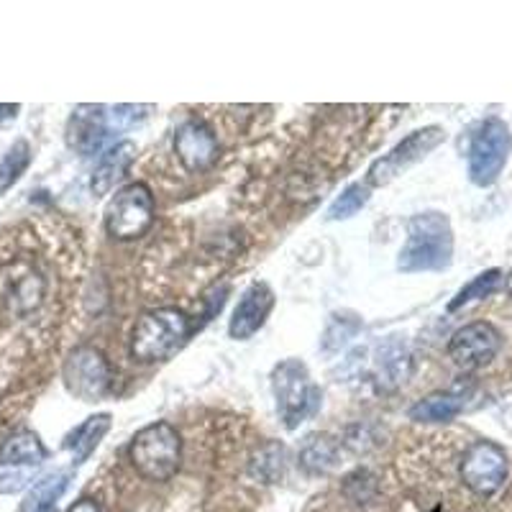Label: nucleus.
Masks as SVG:
<instances>
[{
    "mask_svg": "<svg viewBox=\"0 0 512 512\" xmlns=\"http://www.w3.org/2000/svg\"><path fill=\"white\" fill-rule=\"evenodd\" d=\"M47 456V446L29 428L16 431L0 446V466H36L47 459Z\"/></svg>",
    "mask_w": 512,
    "mask_h": 512,
    "instance_id": "17",
    "label": "nucleus"
},
{
    "mask_svg": "<svg viewBox=\"0 0 512 512\" xmlns=\"http://www.w3.org/2000/svg\"><path fill=\"white\" fill-rule=\"evenodd\" d=\"M149 111H154L152 105H113V108H105V116H108L111 131H126L136 121L149 116Z\"/></svg>",
    "mask_w": 512,
    "mask_h": 512,
    "instance_id": "27",
    "label": "nucleus"
},
{
    "mask_svg": "<svg viewBox=\"0 0 512 512\" xmlns=\"http://www.w3.org/2000/svg\"><path fill=\"white\" fill-rule=\"evenodd\" d=\"M41 297H44V280L36 272H26L24 277L13 282L11 292H8V305L16 315H26L39 308Z\"/></svg>",
    "mask_w": 512,
    "mask_h": 512,
    "instance_id": "22",
    "label": "nucleus"
},
{
    "mask_svg": "<svg viewBox=\"0 0 512 512\" xmlns=\"http://www.w3.org/2000/svg\"><path fill=\"white\" fill-rule=\"evenodd\" d=\"M154 195L144 182H128L105 208V231L116 241H136L146 236L154 223Z\"/></svg>",
    "mask_w": 512,
    "mask_h": 512,
    "instance_id": "5",
    "label": "nucleus"
},
{
    "mask_svg": "<svg viewBox=\"0 0 512 512\" xmlns=\"http://www.w3.org/2000/svg\"><path fill=\"white\" fill-rule=\"evenodd\" d=\"M413 351L400 336H390L377 351V382L384 390H395L413 377Z\"/></svg>",
    "mask_w": 512,
    "mask_h": 512,
    "instance_id": "14",
    "label": "nucleus"
},
{
    "mask_svg": "<svg viewBox=\"0 0 512 512\" xmlns=\"http://www.w3.org/2000/svg\"><path fill=\"white\" fill-rule=\"evenodd\" d=\"M466 405V392L459 390H446V392H433V395L423 397L408 410L410 420L415 423H448L464 410Z\"/></svg>",
    "mask_w": 512,
    "mask_h": 512,
    "instance_id": "16",
    "label": "nucleus"
},
{
    "mask_svg": "<svg viewBox=\"0 0 512 512\" xmlns=\"http://www.w3.org/2000/svg\"><path fill=\"white\" fill-rule=\"evenodd\" d=\"M272 392L287 431L300 428L320 408V390L300 359H285L272 369Z\"/></svg>",
    "mask_w": 512,
    "mask_h": 512,
    "instance_id": "4",
    "label": "nucleus"
},
{
    "mask_svg": "<svg viewBox=\"0 0 512 512\" xmlns=\"http://www.w3.org/2000/svg\"><path fill=\"white\" fill-rule=\"evenodd\" d=\"M454 262V228L443 213L428 210L410 218L408 239L397 256L402 274L443 272Z\"/></svg>",
    "mask_w": 512,
    "mask_h": 512,
    "instance_id": "1",
    "label": "nucleus"
},
{
    "mask_svg": "<svg viewBox=\"0 0 512 512\" xmlns=\"http://www.w3.org/2000/svg\"><path fill=\"white\" fill-rule=\"evenodd\" d=\"M359 331V320L344 318V315H333L331 323L326 328V336H323V349L326 351H338L349 344L351 338Z\"/></svg>",
    "mask_w": 512,
    "mask_h": 512,
    "instance_id": "26",
    "label": "nucleus"
},
{
    "mask_svg": "<svg viewBox=\"0 0 512 512\" xmlns=\"http://www.w3.org/2000/svg\"><path fill=\"white\" fill-rule=\"evenodd\" d=\"M67 512H103V507H100V502L93 500V497H82V500H77Z\"/></svg>",
    "mask_w": 512,
    "mask_h": 512,
    "instance_id": "29",
    "label": "nucleus"
},
{
    "mask_svg": "<svg viewBox=\"0 0 512 512\" xmlns=\"http://www.w3.org/2000/svg\"><path fill=\"white\" fill-rule=\"evenodd\" d=\"M70 479V472H57L39 479V482L29 489V495L24 497L18 512H52L59 497H62L64 492H67V487H70Z\"/></svg>",
    "mask_w": 512,
    "mask_h": 512,
    "instance_id": "20",
    "label": "nucleus"
},
{
    "mask_svg": "<svg viewBox=\"0 0 512 512\" xmlns=\"http://www.w3.org/2000/svg\"><path fill=\"white\" fill-rule=\"evenodd\" d=\"M512 149V134L502 118H487L474 128L469 141V180L479 187H489L505 169Z\"/></svg>",
    "mask_w": 512,
    "mask_h": 512,
    "instance_id": "6",
    "label": "nucleus"
},
{
    "mask_svg": "<svg viewBox=\"0 0 512 512\" xmlns=\"http://www.w3.org/2000/svg\"><path fill=\"white\" fill-rule=\"evenodd\" d=\"M108 431H111V415L108 413L90 415L85 423L77 425L75 431L64 438V448H67V451H72V456H75V464H82V461L90 459V454H93L95 448L100 446V441H103L105 433Z\"/></svg>",
    "mask_w": 512,
    "mask_h": 512,
    "instance_id": "18",
    "label": "nucleus"
},
{
    "mask_svg": "<svg viewBox=\"0 0 512 512\" xmlns=\"http://www.w3.org/2000/svg\"><path fill=\"white\" fill-rule=\"evenodd\" d=\"M111 134L113 131L108 126L103 105H77L70 118V128H67V139L77 152L85 157L98 154Z\"/></svg>",
    "mask_w": 512,
    "mask_h": 512,
    "instance_id": "13",
    "label": "nucleus"
},
{
    "mask_svg": "<svg viewBox=\"0 0 512 512\" xmlns=\"http://www.w3.org/2000/svg\"><path fill=\"white\" fill-rule=\"evenodd\" d=\"M31 164V144L26 139L13 141L11 149L0 159V195H6L16 185Z\"/></svg>",
    "mask_w": 512,
    "mask_h": 512,
    "instance_id": "23",
    "label": "nucleus"
},
{
    "mask_svg": "<svg viewBox=\"0 0 512 512\" xmlns=\"http://www.w3.org/2000/svg\"><path fill=\"white\" fill-rule=\"evenodd\" d=\"M274 308V292L267 282H251L241 292L239 303L233 308L231 320H228V336L236 341H249L251 336L262 331L269 313Z\"/></svg>",
    "mask_w": 512,
    "mask_h": 512,
    "instance_id": "12",
    "label": "nucleus"
},
{
    "mask_svg": "<svg viewBox=\"0 0 512 512\" xmlns=\"http://www.w3.org/2000/svg\"><path fill=\"white\" fill-rule=\"evenodd\" d=\"M297 461L308 474L331 472L338 461V443L328 433H310L300 446Z\"/></svg>",
    "mask_w": 512,
    "mask_h": 512,
    "instance_id": "19",
    "label": "nucleus"
},
{
    "mask_svg": "<svg viewBox=\"0 0 512 512\" xmlns=\"http://www.w3.org/2000/svg\"><path fill=\"white\" fill-rule=\"evenodd\" d=\"M446 139V131L438 126H425L413 131L410 136L400 141L397 146H392L390 152L379 157L377 162H372L367 172V185L369 187H384L390 185L395 177H400L402 172H408L410 167H415L418 162H423L428 154L436 149L438 144H443Z\"/></svg>",
    "mask_w": 512,
    "mask_h": 512,
    "instance_id": "8",
    "label": "nucleus"
},
{
    "mask_svg": "<svg viewBox=\"0 0 512 512\" xmlns=\"http://www.w3.org/2000/svg\"><path fill=\"white\" fill-rule=\"evenodd\" d=\"M507 292H510V297H512V269H510V274H507Z\"/></svg>",
    "mask_w": 512,
    "mask_h": 512,
    "instance_id": "30",
    "label": "nucleus"
},
{
    "mask_svg": "<svg viewBox=\"0 0 512 512\" xmlns=\"http://www.w3.org/2000/svg\"><path fill=\"white\" fill-rule=\"evenodd\" d=\"M128 461L149 482H169L182 461L180 431L167 420L144 425L128 443Z\"/></svg>",
    "mask_w": 512,
    "mask_h": 512,
    "instance_id": "3",
    "label": "nucleus"
},
{
    "mask_svg": "<svg viewBox=\"0 0 512 512\" xmlns=\"http://www.w3.org/2000/svg\"><path fill=\"white\" fill-rule=\"evenodd\" d=\"M287 469V448L280 441L264 443L254 456H251L249 472L251 477L262 479L264 484L280 482Z\"/></svg>",
    "mask_w": 512,
    "mask_h": 512,
    "instance_id": "21",
    "label": "nucleus"
},
{
    "mask_svg": "<svg viewBox=\"0 0 512 512\" xmlns=\"http://www.w3.org/2000/svg\"><path fill=\"white\" fill-rule=\"evenodd\" d=\"M175 154L180 159L182 167L192 175L205 172L208 167H213L218 159V139L213 134V128L208 126L200 118H187L177 126L175 131Z\"/></svg>",
    "mask_w": 512,
    "mask_h": 512,
    "instance_id": "11",
    "label": "nucleus"
},
{
    "mask_svg": "<svg viewBox=\"0 0 512 512\" xmlns=\"http://www.w3.org/2000/svg\"><path fill=\"white\" fill-rule=\"evenodd\" d=\"M372 198V187L367 182H351L328 208V221H349Z\"/></svg>",
    "mask_w": 512,
    "mask_h": 512,
    "instance_id": "24",
    "label": "nucleus"
},
{
    "mask_svg": "<svg viewBox=\"0 0 512 512\" xmlns=\"http://www.w3.org/2000/svg\"><path fill=\"white\" fill-rule=\"evenodd\" d=\"M136 159V144L134 141H118L111 149H105L103 157L98 159V167L93 172V187L95 195H108L123 177L128 175V169Z\"/></svg>",
    "mask_w": 512,
    "mask_h": 512,
    "instance_id": "15",
    "label": "nucleus"
},
{
    "mask_svg": "<svg viewBox=\"0 0 512 512\" xmlns=\"http://www.w3.org/2000/svg\"><path fill=\"white\" fill-rule=\"evenodd\" d=\"M29 482V474H6V477H0V492H16V489L26 487Z\"/></svg>",
    "mask_w": 512,
    "mask_h": 512,
    "instance_id": "28",
    "label": "nucleus"
},
{
    "mask_svg": "<svg viewBox=\"0 0 512 512\" xmlns=\"http://www.w3.org/2000/svg\"><path fill=\"white\" fill-rule=\"evenodd\" d=\"M502 349V336L492 323H466L464 328L451 336L448 341V356L456 367L464 372H474V369L487 367L489 361L495 359Z\"/></svg>",
    "mask_w": 512,
    "mask_h": 512,
    "instance_id": "10",
    "label": "nucleus"
},
{
    "mask_svg": "<svg viewBox=\"0 0 512 512\" xmlns=\"http://www.w3.org/2000/svg\"><path fill=\"white\" fill-rule=\"evenodd\" d=\"M507 454L497 443L477 441L466 448L461 456L459 474L461 482L479 497L497 495L507 482Z\"/></svg>",
    "mask_w": 512,
    "mask_h": 512,
    "instance_id": "9",
    "label": "nucleus"
},
{
    "mask_svg": "<svg viewBox=\"0 0 512 512\" xmlns=\"http://www.w3.org/2000/svg\"><path fill=\"white\" fill-rule=\"evenodd\" d=\"M190 331V318L180 308L146 310L131 331V356L139 364L169 359L185 346Z\"/></svg>",
    "mask_w": 512,
    "mask_h": 512,
    "instance_id": "2",
    "label": "nucleus"
},
{
    "mask_svg": "<svg viewBox=\"0 0 512 512\" xmlns=\"http://www.w3.org/2000/svg\"><path fill=\"white\" fill-rule=\"evenodd\" d=\"M500 285H502V272H500V269H487V272L477 274V277H474L472 282H466V285L461 287L459 292H456L454 300L448 303V310H451V313H456V310H461V308H464V305L474 303V300H482V297H489Z\"/></svg>",
    "mask_w": 512,
    "mask_h": 512,
    "instance_id": "25",
    "label": "nucleus"
},
{
    "mask_svg": "<svg viewBox=\"0 0 512 512\" xmlns=\"http://www.w3.org/2000/svg\"><path fill=\"white\" fill-rule=\"evenodd\" d=\"M62 379L72 397L82 402H98L113 387L111 361L95 346H77L64 359Z\"/></svg>",
    "mask_w": 512,
    "mask_h": 512,
    "instance_id": "7",
    "label": "nucleus"
}]
</instances>
